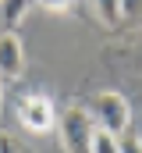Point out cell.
I'll return each mask as SVG.
<instances>
[{
	"label": "cell",
	"instance_id": "3957f363",
	"mask_svg": "<svg viewBox=\"0 0 142 153\" xmlns=\"http://www.w3.org/2000/svg\"><path fill=\"white\" fill-rule=\"evenodd\" d=\"M89 114L96 121V128H106L114 135H124L128 125H132V107H128V96L117 93V89H103L89 100Z\"/></svg>",
	"mask_w": 142,
	"mask_h": 153
},
{
	"label": "cell",
	"instance_id": "8992f818",
	"mask_svg": "<svg viewBox=\"0 0 142 153\" xmlns=\"http://www.w3.org/2000/svg\"><path fill=\"white\" fill-rule=\"evenodd\" d=\"M32 7H36L32 0H0V22H4V29H18Z\"/></svg>",
	"mask_w": 142,
	"mask_h": 153
},
{
	"label": "cell",
	"instance_id": "9c48e42d",
	"mask_svg": "<svg viewBox=\"0 0 142 153\" xmlns=\"http://www.w3.org/2000/svg\"><path fill=\"white\" fill-rule=\"evenodd\" d=\"M36 7H43V11H50V14H68L71 7H75V0H32Z\"/></svg>",
	"mask_w": 142,
	"mask_h": 153
},
{
	"label": "cell",
	"instance_id": "5b68a950",
	"mask_svg": "<svg viewBox=\"0 0 142 153\" xmlns=\"http://www.w3.org/2000/svg\"><path fill=\"white\" fill-rule=\"evenodd\" d=\"M89 7H92V14L100 18L103 29H110V32L121 29V0H89Z\"/></svg>",
	"mask_w": 142,
	"mask_h": 153
},
{
	"label": "cell",
	"instance_id": "6da1fadb",
	"mask_svg": "<svg viewBox=\"0 0 142 153\" xmlns=\"http://www.w3.org/2000/svg\"><path fill=\"white\" fill-rule=\"evenodd\" d=\"M92 135H96V121L89 114V107L71 103L64 114L57 117V139L64 153H92Z\"/></svg>",
	"mask_w": 142,
	"mask_h": 153
},
{
	"label": "cell",
	"instance_id": "7c38bea8",
	"mask_svg": "<svg viewBox=\"0 0 142 153\" xmlns=\"http://www.w3.org/2000/svg\"><path fill=\"white\" fill-rule=\"evenodd\" d=\"M0 107H4V82H0Z\"/></svg>",
	"mask_w": 142,
	"mask_h": 153
},
{
	"label": "cell",
	"instance_id": "7a4b0ae2",
	"mask_svg": "<svg viewBox=\"0 0 142 153\" xmlns=\"http://www.w3.org/2000/svg\"><path fill=\"white\" fill-rule=\"evenodd\" d=\"M14 111H18V125H21L25 132H32V135H46V132L57 128V103H53V96L43 93V89L21 93L18 103H14Z\"/></svg>",
	"mask_w": 142,
	"mask_h": 153
},
{
	"label": "cell",
	"instance_id": "ba28073f",
	"mask_svg": "<svg viewBox=\"0 0 142 153\" xmlns=\"http://www.w3.org/2000/svg\"><path fill=\"white\" fill-rule=\"evenodd\" d=\"M142 29V0H121V29Z\"/></svg>",
	"mask_w": 142,
	"mask_h": 153
},
{
	"label": "cell",
	"instance_id": "8fae6325",
	"mask_svg": "<svg viewBox=\"0 0 142 153\" xmlns=\"http://www.w3.org/2000/svg\"><path fill=\"white\" fill-rule=\"evenodd\" d=\"M0 153H25L18 146V139L14 135H7V132H0Z\"/></svg>",
	"mask_w": 142,
	"mask_h": 153
},
{
	"label": "cell",
	"instance_id": "30bf717a",
	"mask_svg": "<svg viewBox=\"0 0 142 153\" xmlns=\"http://www.w3.org/2000/svg\"><path fill=\"white\" fill-rule=\"evenodd\" d=\"M121 153H142V139L139 135H121Z\"/></svg>",
	"mask_w": 142,
	"mask_h": 153
},
{
	"label": "cell",
	"instance_id": "52a82bcc",
	"mask_svg": "<svg viewBox=\"0 0 142 153\" xmlns=\"http://www.w3.org/2000/svg\"><path fill=\"white\" fill-rule=\"evenodd\" d=\"M92 153H121V135L106 132V128H96L92 135Z\"/></svg>",
	"mask_w": 142,
	"mask_h": 153
},
{
	"label": "cell",
	"instance_id": "277c9868",
	"mask_svg": "<svg viewBox=\"0 0 142 153\" xmlns=\"http://www.w3.org/2000/svg\"><path fill=\"white\" fill-rule=\"evenodd\" d=\"M25 75V43L18 29H0V82L14 85Z\"/></svg>",
	"mask_w": 142,
	"mask_h": 153
}]
</instances>
